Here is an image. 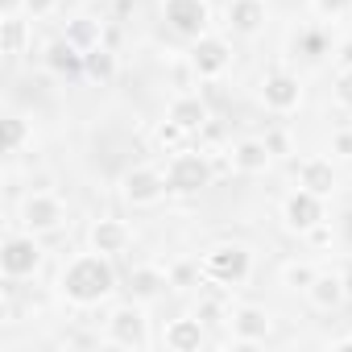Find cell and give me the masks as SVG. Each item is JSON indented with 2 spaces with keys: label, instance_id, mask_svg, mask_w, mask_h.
<instances>
[{
  "label": "cell",
  "instance_id": "6da1fadb",
  "mask_svg": "<svg viewBox=\"0 0 352 352\" xmlns=\"http://www.w3.org/2000/svg\"><path fill=\"white\" fill-rule=\"evenodd\" d=\"M116 286H120V274H116L112 257H104L96 249L67 257V265L58 270V294L79 311H91V307L108 302L116 294Z\"/></svg>",
  "mask_w": 352,
  "mask_h": 352
},
{
  "label": "cell",
  "instance_id": "7a4b0ae2",
  "mask_svg": "<svg viewBox=\"0 0 352 352\" xmlns=\"http://www.w3.org/2000/svg\"><path fill=\"white\" fill-rule=\"evenodd\" d=\"M249 274H253V253L241 241H220V245H212L199 257V278L212 282V286H224V290L228 286H245Z\"/></svg>",
  "mask_w": 352,
  "mask_h": 352
},
{
  "label": "cell",
  "instance_id": "3957f363",
  "mask_svg": "<svg viewBox=\"0 0 352 352\" xmlns=\"http://www.w3.org/2000/svg\"><path fill=\"white\" fill-rule=\"evenodd\" d=\"M216 179V166L204 149H174L170 162H166V183H170V195H199L204 187H212Z\"/></svg>",
  "mask_w": 352,
  "mask_h": 352
},
{
  "label": "cell",
  "instance_id": "277c9868",
  "mask_svg": "<svg viewBox=\"0 0 352 352\" xmlns=\"http://www.w3.org/2000/svg\"><path fill=\"white\" fill-rule=\"evenodd\" d=\"M46 261V249L38 245L34 232H9L5 241H0V274H5V282H25L42 270Z\"/></svg>",
  "mask_w": 352,
  "mask_h": 352
},
{
  "label": "cell",
  "instance_id": "5b68a950",
  "mask_svg": "<svg viewBox=\"0 0 352 352\" xmlns=\"http://www.w3.org/2000/svg\"><path fill=\"white\" fill-rule=\"evenodd\" d=\"M104 331H108V344L112 348H149L153 340H149V319H145V302H137V298H129V302H120V307H112L108 311V319H104Z\"/></svg>",
  "mask_w": 352,
  "mask_h": 352
},
{
  "label": "cell",
  "instance_id": "8992f818",
  "mask_svg": "<svg viewBox=\"0 0 352 352\" xmlns=\"http://www.w3.org/2000/svg\"><path fill=\"white\" fill-rule=\"evenodd\" d=\"M162 21L174 38L191 46L204 34H212V5L208 0H162Z\"/></svg>",
  "mask_w": 352,
  "mask_h": 352
},
{
  "label": "cell",
  "instance_id": "52a82bcc",
  "mask_svg": "<svg viewBox=\"0 0 352 352\" xmlns=\"http://www.w3.org/2000/svg\"><path fill=\"white\" fill-rule=\"evenodd\" d=\"M166 195H170V183H166V170H157V166L141 162L120 174V199L129 208H157Z\"/></svg>",
  "mask_w": 352,
  "mask_h": 352
},
{
  "label": "cell",
  "instance_id": "ba28073f",
  "mask_svg": "<svg viewBox=\"0 0 352 352\" xmlns=\"http://www.w3.org/2000/svg\"><path fill=\"white\" fill-rule=\"evenodd\" d=\"M21 228L34 232V236H50L67 224V204L54 195V191H30L21 199V212H17Z\"/></svg>",
  "mask_w": 352,
  "mask_h": 352
},
{
  "label": "cell",
  "instance_id": "9c48e42d",
  "mask_svg": "<svg viewBox=\"0 0 352 352\" xmlns=\"http://www.w3.org/2000/svg\"><path fill=\"white\" fill-rule=\"evenodd\" d=\"M282 224H286V232L311 236L319 224H327V199L315 195V191H307V187H294L282 199Z\"/></svg>",
  "mask_w": 352,
  "mask_h": 352
},
{
  "label": "cell",
  "instance_id": "30bf717a",
  "mask_svg": "<svg viewBox=\"0 0 352 352\" xmlns=\"http://www.w3.org/2000/svg\"><path fill=\"white\" fill-rule=\"evenodd\" d=\"M187 63H191V71H195L204 83H216V79H224L228 67H232V42L220 38V34H204L199 42L187 46Z\"/></svg>",
  "mask_w": 352,
  "mask_h": 352
},
{
  "label": "cell",
  "instance_id": "8fae6325",
  "mask_svg": "<svg viewBox=\"0 0 352 352\" xmlns=\"http://www.w3.org/2000/svg\"><path fill=\"white\" fill-rule=\"evenodd\" d=\"M257 96H261L265 112H274V116H290V112H298V104H302V83H298L294 71L274 67V71H265Z\"/></svg>",
  "mask_w": 352,
  "mask_h": 352
},
{
  "label": "cell",
  "instance_id": "7c38bea8",
  "mask_svg": "<svg viewBox=\"0 0 352 352\" xmlns=\"http://www.w3.org/2000/svg\"><path fill=\"white\" fill-rule=\"evenodd\" d=\"M228 327H232L236 348H253V344H265L274 336V315L257 302H241V307L228 311Z\"/></svg>",
  "mask_w": 352,
  "mask_h": 352
},
{
  "label": "cell",
  "instance_id": "4fadbf2b",
  "mask_svg": "<svg viewBox=\"0 0 352 352\" xmlns=\"http://www.w3.org/2000/svg\"><path fill=\"white\" fill-rule=\"evenodd\" d=\"M87 249H96V253H104V257H124L129 249H133V224L129 220H120V216H100V220H91V228H87Z\"/></svg>",
  "mask_w": 352,
  "mask_h": 352
},
{
  "label": "cell",
  "instance_id": "5bb4252c",
  "mask_svg": "<svg viewBox=\"0 0 352 352\" xmlns=\"http://www.w3.org/2000/svg\"><path fill=\"white\" fill-rule=\"evenodd\" d=\"M224 21H228L232 38H257L265 30V21H270V5L265 0H228Z\"/></svg>",
  "mask_w": 352,
  "mask_h": 352
},
{
  "label": "cell",
  "instance_id": "9a60e30c",
  "mask_svg": "<svg viewBox=\"0 0 352 352\" xmlns=\"http://www.w3.org/2000/svg\"><path fill=\"white\" fill-rule=\"evenodd\" d=\"M204 344H208V331H204L199 315H179L162 327V348L166 352H199Z\"/></svg>",
  "mask_w": 352,
  "mask_h": 352
},
{
  "label": "cell",
  "instance_id": "2e32d148",
  "mask_svg": "<svg viewBox=\"0 0 352 352\" xmlns=\"http://www.w3.org/2000/svg\"><path fill=\"white\" fill-rule=\"evenodd\" d=\"M42 67H46L50 75H58V79H79V75H83V50L63 34V38L46 42V50H42Z\"/></svg>",
  "mask_w": 352,
  "mask_h": 352
},
{
  "label": "cell",
  "instance_id": "e0dca14e",
  "mask_svg": "<svg viewBox=\"0 0 352 352\" xmlns=\"http://www.w3.org/2000/svg\"><path fill=\"white\" fill-rule=\"evenodd\" d=\"M294 179H298V187H307V191H315V195H323V199L340 187V174H336L331 157H302V162L294 166Z\"/></svg>",
  "mask_w": 352,
  "mask_h": 352
},
{
  "label": "cell",
  "instance_id": "ac0fdd59",
  "mask_svg": "<svg viewBox=\"0 0 352 352\" xmlns=\"http://www.w3.org/2000/svg\"><path fill=\"white\" fill-rule=\"evenodd\" d=\"M166 120H174V124L187 129V133H199V129L212 120V112H208V100H199L195 91H183V96H174V100H170Z\"/></svg>",
  "mask_w": 352,
  "mask_h": 352
},
{
  "label": "cell",
  "instance_id": "d6986e66",
  "mask_svg": "<svg viewBox=\"0 0 352 352\" xmlns=\"http://www.w3.org/2000/svg\"><path fill=\"white\" fill-rule=\"evenodd\" d=\"M274 166V149L265 145V137H245L232 145V170L236 174H265Z\"/></svg>",
  "mask_w": 352,
  "mask_h": 352
},
{
  "label": "cell",
  "instance_id": "ffe728a7",
  "mask_svg": "<svg viewBox=\"0 0 352 352\" xmlns=\"http://www.w3.org/2000/svg\"><path fill=\"white\" fill-rule=\"evenodd\" d=\"M166 290H174V286H170V274H166L162 265H137V270L129 274V294H133L137 302H153V298H162Z\"/></svg>",
  "mask_w": 352,
  "mask_h": 352
},
{
  "label": "cell",
  "instance_id": "44dd1931",
  "mask_svg": "<svg viewBox=\"0 0 352 352\" xmlns=\"http://www.w3.org/2000/svg\"><path fill=\"white\" fill-rule=\"evenodd\" d=\"M307 298H311V307L315 311H336V307H344L348 302V294H344V278L340 274H315V282L307 286Z\"/></svg>",
  "mask_w": 352,
  "mask_h": 352
},
{
  "label": "cell",
  "instance_id": "7402d4cb",
  "mask_svg": "<svg viewBox=\"0 0 352 352\" xmlns=\"http://www.w3.org/2000/svg\"><path fill=\"white\" fill-rule=\"evenodd\" d=\"M83 75H87L91 83H112V79H116V50H112L108 42L83 50Z\"/></svg>",
  "mask_w": 352,
  "mask_h": 352
},
{
  "label": "cell",
  "instance_id": "603a6c76",
  "mask_svg": "<svg viewBox=\"0 0 352 352\" xmlns=\"http://www.w3.org/2000/svg\"><path fill=\"white\" fill-rule=\"evenodd\" d=\"M5 58H17V54H25V46H30V21H25V13H5Z\"/></svg>",
  "mask_w": 352,
  "mask_h": 352
},
{
  "label": "cell",
  "instance_id": "cb8c5ba5",
  "mask_svg": "<svg viewBox=\"0 0 352 352\" xmlns=\"http://www.w3.org/2000/svg\"><path fill=\"white\" fill-rule=\"evenodd\" d=\"M30 145V124H25V116H5V153H21Z\"/></svg>",
  "mask_w": 352,
  "mask_h": 352
},
{
  "label": "cell",
  "instance_id": "d4e9b609",
  "mask_svg": "<svg viewBox=\"0 0 352 352\" xmlns=\"http://www.w3.org/2000/svg\"><path fill=\"white\" fill-rule=\"evenodd\" d=\"M67 38H71L79 50H91V46H100V25L87 21V17H75V21L67 25Z\"/></svg>",
  "mask_w": 352,
  "mask_h": 352
},
{
  "label": "cell",
  "instance_id": "484cf974",
  "mask_svg": "<svg viewBox=\"0 0 352 352\" xmlns=\"http://www.w3.org/2000/svg\"><path fill=\"white\" fill-rule=\"evenodd\" d=\"M294 46H298V54H307V58H323V54H327V34H323L319 25H311V30H302V34L294 38Z\"/></svg>",
  "mask_w": 352,
  "mask_h": 352
},
{
  "label": "cell",
  "instance_id": "4316f807",
  "mask_svg": "<svg viewBox=\"0 0 352 352\" xmlns=\"http://www.w3.org/2000/svg\"><path fill=\"white\" fill-rule=\"evenodd\" d=\"M315 274H319L315 265H307V261H290V265L282 270V282H286L290 290H302V294H307V286L315 282Z\"/></svg>",
  "mask_w": 352,
  "mask_h": 352
},
{
  "label": "cell",
  "instance_id": "83f0119b",
  "mask_svg": "<svg viewBox=\"0 0 352 352\" xmlns=\"http://www.w3.org/2000/svg\"><path fill=\"white\" fill-rule=\"evenodd\" d=\"M191 133L187 129H179V124H174V120H162V129H157V145H166L170 153L174 149H183V141H187Z\"/></svg>",
  "mask_w": 352,
  "mask_h": 352
},
{
  "label": "cell",
  "instance_id": "f1b7e54d",
  "mask_svg": "<svg viewBox=\"0 0 352 352\" xmlns=\"http://www.w3.org/2000/svg\"><path fill=\"white\" fill-rule=\"evenodd\" d=\"M331 100H336V108L352 112V71H336V87H331Z\"/></svg>",
  "mask_w": 352,
  "mask_h": 352
},
{
  "label": "cell",
  "instance_id": "f546056e",
  "mask_svg": "<svg viewBox=\"0 0 352 352\" xmlns=\"http://www.w3.org/2000/svg\"><path fill=\"white\" fill-rule=\"evenodd\" d=\"M311 9H315L319 17H327V21H336V17H344V13L352 9V0H311Z\"/></svg>",
  "mask_w": 352,
  "mask_h": 352
},
{
  "label": "cell",
  "instance_id": "4dcf8cb0",
  "mask_svg": "<svg viewBox=\"0 0 352 352\" xmlns=\"http://www.w3.org/2000/svg\"><path fill=\"white\" fill-rule=\"evenodd\" d=\"M54 9H58V0H21V13H25L30 21H46Z\"/></svg>",
  "mask_w": 352,
  "mask_h": 352
},
{
  "label": "cell",
  "instance_id": "1f68e13d",
  "mask_svg": "<svg viewBox=\"0 0 352 352\" xmlns=\"http://www.w3.org/2000/svg\"><path fill=\"white\" fill-rule=\"evenodd\" d=\"M331 153L336 157H352V129H336L331 133Z\"/></svg>",
  "mask_w": 352,
  "mask_h": 352
},
{
  "label": "cell",
  "instance_id": "d6a6232c",
  "mask_svg": "<svg viewBox=\"0 0 352 352\" xmlns=\"http://www.w3.org/2000/svg\"><path fill=\"white\" fill-rule=\"evenodd\" d=\"M336 67H340V71H352V38H344V42L336 46Z\"/></svg>",
  "mask_w": 352,
  "mask_h": 352
},
{
  "label": "cell",
  "instance_id": "836d02e7",
  "mask_svg": "<svg viewBox=\"0 0 352 352\" xmlns=\"http://www.w3.org/2000/svg\"><path fill=\"white\" fill-rule=\"evenodd\" d=\"M265 145H270V149H274V157H278V153H286V149H290V141H286V133H278V129H274V133H265Z\"/></svg>",
  "mask_w": 352,
  "mask_h": 352
},
{
  "label": "cell",
  "instance_id": "e575fe53",
  "mask_svg": "<svg viewBox=\"0 0 352 352\" xmlns=\"http://www.w3.org/2000/svg\"><path fill=\"white\" fill-rule=\"evenodd\" d=\"M195 315H199L204 323H212V319L220 315V302H212V298H208V302H199V311H195Z\"/></svg>",
  "mask_w": 352,
  "mask_h": 352
},
{
  "label": "cell",
  "instance_id": "d590c367",
  "mask_svg": "<svg viewBox=\"0 0 352 352\" xmlns=\"http://www.w3.org/2000/svg\"><path fill=\"white\" fill-rule=\"evenodd\" d=\"M340 278H344V294H348V302H352V265H348V270H344Z\"/></svg>",
  "mask_w": 352,
  "mask_h": 352
},
{
  "label": "cell",
  "instance_id": "8d00e7d4",
  "mask_svg": "<svg viewBox=\"0 0 352 352\" xmlns=\"http://www.w3.org/2000/svg\"><path fill=\"white\" fill-rule=\"evenodd\" d=\"M348 241H352V212H348Z\"/></svg>",
  "mask_w": 352,
  "mask_h": 352
}]
</instances>
